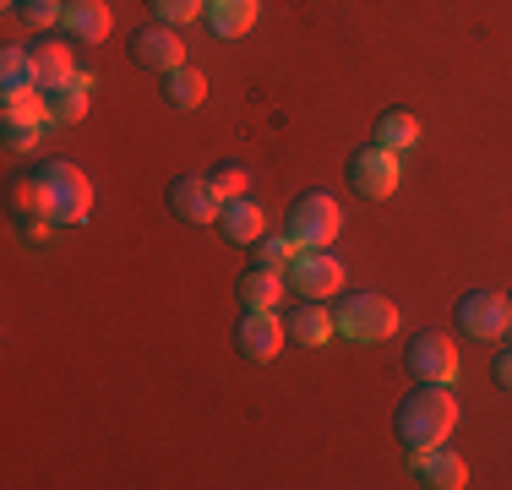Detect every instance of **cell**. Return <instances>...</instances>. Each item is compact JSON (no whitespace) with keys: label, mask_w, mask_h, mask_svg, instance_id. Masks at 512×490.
Returning a JSON list of instances; mask_svg holds the SVG:
<instances>
[{"label":"cell","mask_w":512,"mask_h":490,"mask_svg":"<svg viewBox=\"0 0 512 490\" xmlns=\"http://www.w3.org/2000/svg\"><path fill=\"white\" fill-rule=\"evenodd\" d=\"M333 322H338V338H349V343H382V338L398 333V305L387 300V294H371V289L344 294Z\"/></svg>","instance_id":"obj_3"},{"label":"cell","mask_w":512,"mask_h":490,"mask_svg":"<svg viewBox=\"0 0 512 490\" xmlns=\"http://www.w3.org/2000/svg\"><path fill=\"white\" fill-rule=\"evenodd\" d=\"M344 229V207L327 191H306L295 207H289V235H295L300 251H327Z\"/></svg>","instance_id":"obj_4"},{"label":"cell","mask_w":512,"mask_h":490,"mask_svg":"<svg viewBox=\"0 0 512 490\" xmlns=\"http://www.w3.org/2000/svg\"><path fill=\"white\" fill-rule=\"evenodd\" d=\"M458 327H463L469 338H480V343L507 338V327H512V300H507V294H496V289L463 294V300H458Z\"/></svg>","instance_id":"obj_6"},{"label":"cell","mask_w":512,"mask_h":490,"mask_svg":"<svg viewBox=\"0 0 512 490\" xmlns=\"http://www.w3.org/2000/svg\"><path fill=\"white\" fill-rule=\"evenodd\" d=\"M507 300H512V294H507Z\"/></svg>","instance_id":"obj_30"},{"label":"cell","mask_w":512,"mask_h":490,"mask_svg":"<svg viewBox=\"0 0 512 490\" xmlns=\"http://www.w3.org/2000/svg\"><path fill=\"white\" fill-rule=\"evenodd\" d=\"M235 343L251 365H267V360H278V349L289 343V322L278 311H246L235 327Z\"/></svg>","instance_id":"obj_8"},{"label":"cell","mask_w":512,"mask_h":490,"mask_svg":"<svg viewBox=\"0 0 512 490\" xmlns=\"http://www.w3.org/2000/svg\"><path fill=\"white\" fill-rule=\"evenodd\" d=\"M17 11H22V22H28L33 33H44V28H60L66 0H17Z\"/></svg>","instance_id":"obj_26"},{"label":"cell","mask_w":512,"mask_h":490,"mask_svg":"<svg viewBox=\"0 0 512 490\" xmlns=\"http://www.w3.org/2000/svg\"><path fill=\"white\" fill-rule=\"evenodd\" d=\"M284 278L300 300H333V294L344 289V262H338L333 251H300Z\"/></svg>","instance_id":"obj_7"},{"label":"cell","mask_w":512,"mask_h":490,"mask_svg":"<svg viewBox=\"0 0 512 490\" xmlns=\"http://www.w3.org/2000/svg\"><path fill=\"white\" fill-rule=\"evenodd\" d=\"M404 360H409L414 382H442V387L458 382V349H453V338H442V333H420L409 343Z\"/></svg>","instance_id":"obj_10"},{"label":"cell","mask_w":512,"mask_h":490,"mask_svg":"<svg viewBox=\"0 0 512 490\" xmlns=\"http://www.w3.org/2000/svg\"><path fill=\"white\" fill-rule=\"evenodd\" d=\"M0 126H6V147H11V153H28V147L44 137L50 120H0Z\"/></svg>","instance_id":"obj_27"},{"label":"cell","mask_w":512,"mask_h":490,"mask_svg":"<svg viewBox=\"0 0 512 490\" xmlns=\"http://www.w3.org/2000/svg\"><path fill=\"white\" fill-rule=\"evenodd\" d=\"M88 104H93V77L77 71V82H66V88L50 93V120L55 126H77V120L88 115Z\"/></svg>","instance_id":"obj_18"},{"label":"cell","mask_w":512,"mask_h":490,"mask_svg":"<svg viewBox=\"0 0 512 490\" xmlns=\"http://www.w3.org/2000/svg\"><path fill=\"white\" fill-rule=\"evenodd\" d=\"M284 289H289V278L278 273V267H246L240 273V300H246V311H278L284 305Z\"/></svg>","instance_id":"obj_15"},{"label":"cell","mask_w":512,"mask_h":490,"mask_svg":"<svg viewBox=\"0 0 512 490\" xmlns=\"http://www.w3.org/2000/svg\"><path fill=\"white\" fill-rule=\"evenodd\" d=\"M164 104L169 109H197V104H207V77L197 66H175L164 77Z\"/></svg>","instance_id":"obj_21"},{"label":"cell","mask_w":512,"mask_h":490,"mask_svg":"<svg viewBox=\"0 0 512 490\" xmlns=\"http://www.w3.org/2000/svg\"><path fill=\"white\" fill-rule=\"evenodd\" d=\"M207 180H213V191L224 196V202H235V196H251V169H246V164H218Z\"/></svg>","instance_id":"obj_25"},{"label":"cell","mask_w":512,"mask_h":490,"mask_svg":"<svg viewBox=\"0 0 512 490\" xmlns=\"http://www.w3.org/2000/svg\"><path fill=\"white\" fill-rule=\"evenodd\" d=\"M60 28H66L77 44H104L109 28H115V17H109L104 0H66V11H60Z\"/></svg>","instance_id":"obj_13"},{"label":"cell","mask_w":512,"mask_h":490,"mask_svg":"<svg viewBox=\"0 0 512 490\" xmlns=\"http://www.w3.org/2000/svg\"><path fill=\"white\" fill-rule=\"evenodd\" d=\"M491 376H496V387H507V392H512V343H507V349H496Z\"/></svg>","instance_id":"obj_28"},{"label":"cell","mask_w":512,"mask_h":490,"mask_svg":"<svg viewBox=\"0 0 512 490\" xmlns=\"http://www.w3.org/2000/svg\"><path fill=\"white\" fill-rule=\"evenodd\" d=\"M202 17L218 39H246L256 28V17H262V0H207Z\"/></svg>","instance_id":"obj_14"},{"label":"cell","mask_w":512,"mask_h":490,"mask_svg":"<svg viewBox=\"0 0 512 490\" xmlns=\"http://www.w3.org/2000/svg\"><path fill=\"white\" fill-rule=\"evenodd\" d=\"M33 66H39V88H44V93L77 82V60H71L66 44H33Z\"/></svg>","instance_id":"obj_19"},{"label":"cell","mask_w":512,"mask_h":490,"mask_svg":"<svg viewBox=\"0 0 512 490\" xmlns=\"http://www.w3.org/2000/svg\"><path fill=\"white\" fill-rule=\"evenodd\" d=\"M131 60L148 66V71H158V77H169L175 66H186L180 28H169V22H148V28H137V33H131Z\"/></svg>","instance_id":"obj_9"},{"label":"cell","mask_w":512,"mask_h":490,"mask_svg":"<svg viewBox=\"0 0 512 490\" xmlns=\"http://www.w3.org/2000/svg\"><path fill=\"white\" fill-rule=\"evenodd\" d=\"M453 425H458V398H453V387H442V382H420L393 414V431L409 452L447 441Z\"/></svg>","instance_id":"obj_2"},{"label":"cell","mask_w":512,"mask_h":490,"mask_svg":"<svg viewBox=\"0 0 512 490\" xmlns=\"http://www.w3.org/2000/svg\"><path fill=\"white\" fill-rule=\"evenodd\" d=\"M289 338H295L300 349H322V343H333V338H338L333 311H327L322 300H306L295 316H289Z\"/></svg>","instance_id":"obj_16"},{"label":"cell","mask_w":512,"mask_h":490,"mask_svg":"<svg viewBox=\"0 0 512 490\" xmlns=\"http://www.w3.org/2000/svg\"><path fill=\"white\" fill-rule=\"evenodd\" d=\"M414 480H420L425 490H463L469 485V463H463L447 441H436V447L414 452Z\"/></svg>","instance_id":"obj_12"},{"label":"cell","mask_w":512,"mask_h":490,"mask_svg":"<svg viewBox=\"0 0 512 490\" xmlns=\"http://www.w3.org/2000/svg\"><path fill=\"white\" fill-rule=\"evenodd\" d=\"M376 142H382L387 153H409V147L420 142V120H414L409 109H382V120H376Z\"/></svg>","instance_id":"obj_22"},{"label":"cell","mask_w":512,"mask_h":490,"mask_svg":"<svg viewBox=\"0 0 512 490\" xmlns=\"http://www.w3.org/2000/svg\"><path fill=\"white\" fill-rule=\"evenodd\" d=\"M218 229H224V240H235V245H256L267 235V213L251 202V196H235V202H224Z\"/></svg>","instance_id":"obj_17"},{"label":"cell","mask_w":512,"mask_h":490,"mask_svg":"<svg viewBox=\"0 0 512 490\" xmlns=\"http://www.w3.org/2000/svg\"><path fill=\"white\" fill-rule=\"evenodd\" d=\"M33 88H39V66H33V49L6 44V55H0V98H6V93H33Z\"/></svg>","instance_id":"obj_20"},{"label":"cell","mask_w":512,"mask_h":490,"mask_svg":"<svg viewBox=\"0 0 512 490\" xmlns=\"http://www.w3.org/2000/svg\"><path fill=\"white\" fill-rule=\"evenodd\" d=\"M169 207H175V218H186V224H218V218H224V196L213 191L207 175H180L175 186H169Z\"/></svg>","instance_id":"obj_11"},{"label":"cell","mask_w":512,"mask_h":490,"mask_svg":"<svg viewBox=\"0 0 512 490\" xmlns=\"http://www.w3.org/2000/svg\"><path fill=\"white\" fill-rule=\"evenodd\" d=\"M507 333H512V327H507Z\"/></svg>","instance_id":"obj_29"},{"label":"cell","mask_w":512,"mask_h":490,"mask_svg":"<svg viewBox=\"0 0 512 490\" xmlns=\"http://www.w3.org/2000/svg\"><path fill=\"white\" fill-rule=\"evenodd\" d=\"M148 6H153L158 22H169V28H186V22H202L207 0H148Z\"/></svg>","instance_id":"obj_24"},{"label":"cell","mask_w":512,"mask_h":490,"mask_svg":"<svg viewBox=\"0 0 512 490\" xmlns=\"http://www.w3.org/2000/svg\"><path fill=\"white\" fill-rule=\"evenodd\" d=\"M295 256H300V245H295L289 229H284V235H262V240H256V262H262V267L289 273V262H295Z\"/></svg>","instance_id":"obj_23"},{"label":"cell","mask_w":512,"mask_h":490,"mask_svg":"<svg viewBox=\"0 0 512 490\" xmlns=\"http://www.w3.org/2000/svg\"><path fill=\"white\" fill-rule=\"evenodd\" d=\"M22 213H44L50 224H88L93 213V180L71 158H50L33 169V180L17 191Z\"/></svg>","instance_id":"obj_1"},{"label":"cell","mask_w":512,"mask_h":490,"mask_svg":"<svg viewBox=\"0 0 512 490\" xmlns=\"http://www.w3.org/2000/svg\"><path fill=\"white\" fill-rule=\"evenodd\" d=\"M398 180H404V164H398V153H387L382 142L349 153V186H355V196H365V202H387V196L398 191Z\"/></svg>","instance_id":"obj_5"}]
</instances>
